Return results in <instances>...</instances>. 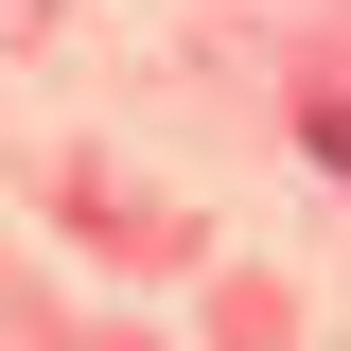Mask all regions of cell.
<instances>
[{"mask_svg": "<svg viewBox=\"0 0 351 351\" xmlns=\"http://www.w3.org/2000/svg\"><path fill=\"white\" fill-rule=\"evenodd\" d=\"M316 158H334V176H351V88H334V106H316Z\"/></svg>", "mask_w": 351, "mask_h": 351, "instance_id": "1", "label": "cell"}]
</instances>
